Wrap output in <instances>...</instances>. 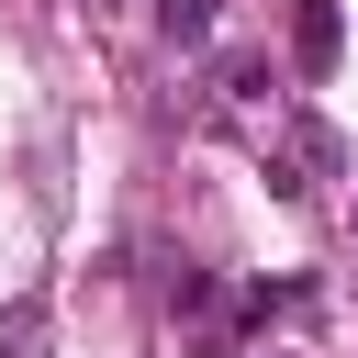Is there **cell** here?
<instances>
[{
    "label": "cell",
    "instance_id": "cell-4",
    "mask_svg": "<svg viewBox=\"0 0 358 358\" xmlns=\"http://www.w3.org/2000/svg\"><path fill=\"white\" fill-rule=\"evenodd\" d=\"M213 11H224V0H157V34H168V45H213Z\"/></svg>",
    "mask_w": 358,
    "mask_h": 358
},
{
    "label": "cell",
    "instance_id": "cell-2",
    "mask_svg": "<svg viewBox=\"0 0 358 358\" xmlns=\"http://www.w3.org/2000/svg\"><path fill=\"white\" fill-rule=\"evenodd\" d=\"M291 56H302V78H336V56H347L336 0H302V11H291Z\"/></svg>",
    "mask_w": 358,
    "mask_h": 358
},
{
    "label": "cell",
    "instance_id": "cell-1",
    "mask_svg": "<svg viewBox=\"0 0 358 358\" xmlns=\"http://www.w3.org/2000/svg\"><path fill=\"white\" fill-rule=\"evenodd\" d=\"M336 168H347V145H336V123H313V112H291V123H280V157H268V190H280V201H302V190H313V179H336Z\"/></svg>",
    "mask_w": 358,
    "mask_h": 358
},
{
    "label": "cell",
    "instance_id": "cell-3",
    "mask_svg": "<svg viewBox=\"0 0 358 358\" xmlns=\"http://www.w3.org/2000/svg\"><path fill=\"white\" fill-rule=\"evenodd\" d=\"M0 358H56V302L45 291H11L0 302Z\"/></svg>",
    "mask_w": 358,
    "mask_h": 358
}]
</instances>
